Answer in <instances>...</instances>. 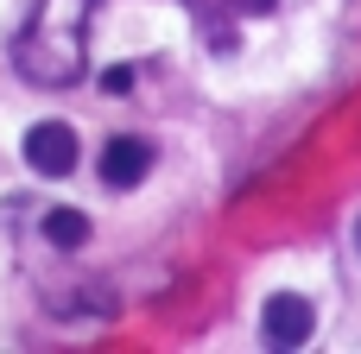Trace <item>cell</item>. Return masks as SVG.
<instances>
[{"mask_svg":"<svg viewBox=\"0 0 361 354\" xmlns=\"http://www.w3.org/2000/svg\"><path fill=\"white\" fill-rule=\"evenodd\" d=\"M235 6H247V13H267V6H273V0H235Z\"/></svg>","mask_w":361,"mask_h":354,"instance_id":"cell-7","label":"cell"},{"mask_svg":"<svg viewBox=\"0 0 361 354\" xmlns=\"http://www.w3.org/2000/svg\"><path fill=\"white\" fill-rule=\"evenodd\" d=\"M146 171H152V146H146V139L121 133V139L102 146V184H108V190H133Z\"/></svg>","mask_w":361,"mask_h":354,"instance_id":"cell-4","label":"cell"},{"mask_svg":"<svg viewBox=\"0 0 361 354\" xmlns=\"http://www.w3.org/2000/svg\"><path fill=\"white\" fill-rule=\"evenodd\" d=\"M102 89H108V95H127V89H133V70H127V63L102 70Z\"/></svg>","mask_w":361,"mask_h":354,"instance_id":"cell-6","label":"cell"},{"mask_svg":"<svg viewBox=\"0 0 361 354\" xmlns=\"http://www.w3.org/2000/svg\"><path fill=\"white\" fill-rule=\"evenodd\" d=\"M311 323H317V310H311V298H298V291H273L267 310H260L267 348H305V342H311Z\"/></svg>","mask_w":361,"mask_h":354,"instance_id":"cell-2","label":"cell"},{"mask_svg":"<svg viewBox=\"0 0 361 354\" xmlns=\"http://www.w3.org/2000/svg\"><path fill=\"white\" fill-rule=\"evenodd\" d=\"M25 165H32L38 177H70V171H76V133H70L63 120H38V127L25 133Z\"/></svg>","mask_w":361,"mask_h":354,"instance_id":"cell-3","label":"cell"},{"mask_svg":"<svg viewBox=\"0 0 361 354\" xmlns=\"http://www.w3.org/2000/svg\"><path fill=\"white\" fill-rule=\"evenodd\" d=\"M95 0H38L32 19L13 38V63L38 89H63L82 76V32H89Z\"/></svg>","mask_w":361,"mask_h":354,"instance_id":"cell-1","label":"cell"},{"mask_svg":"<svg viewBox=\"0 0 361 354\" xmlns=\"http://www.w3.org/2000/svg\"><path fill=\"white\" fill-rule=\"evenodd\" d=\"M44 241L63 247V253H76V247L89 241V215H82V209H51V215H44Z\"/></svg>","mask_w":361,"mask_h":354,"instance_id":"cell-5","label":"cell"}]
</instances>
